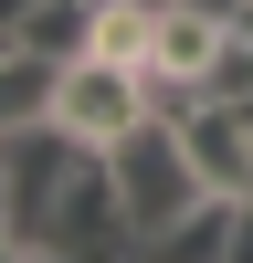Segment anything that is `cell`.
I'll return each mask as SVG.
<instances>
[{"instance_id": "cell-1", "label": "cell", "mask_w": 253, "mask_h": 263, "mask_svg": "<svg viewBox=\"0 0 253 263\" xmlns=\"http://www.w3.org/2000/svg\"><path fill=\"white\" fill-rule=\"evenodd\" d=\"M105 179H116V200H127V221H137V242H158L169 221H190L201 200H222V190L190 168V137L169 116H148V126H127L116 147H105Z\"/></svg>"}, {"instance_id": "cell-2", "label": "cell", "mask_w": 253, "mask_h": 263, "mask_svg": "<svg viewBox=\"0 0 253 263\" xmlns=\"http://www.w3.org/2000/svg\"><path fill=\"white\" fill-rule=\"evenodd\" d=\"M84 158H95V147H84V137H63L53 116H42V126H21V137H0V168H11V232H21L32 253L53 242V221H63V200H74Z\"/></svg>"}, {"instance_id": "cell-3", "label": "cell", "mask_w": 253, "mask_h": 263, "mask_svg": "<svg viewBox=\"0 0 253 263\" xmlns=\"http://www.w3.org/2000/svg\"><path fill=\"white\" fill-rule=\"evenodd\" d=\"M53 126H63V137H84V147H116L127 126H148V74H127V63H105V53L63 63Z\"/></svg>"}, {"instance_id": "cell-4", "label": "cell", "mask_w": 253, "mask_h": 263, "mask_svg": "<svg viewBox=\"0 0 253 263\" xmlns=\"http://www.w3.org/2000/svg\"><path fill=\"white\" fill-rule=\"evenodd\" d=\"M179 137H190V168L222 200H253V105H190Z\"/></svg>"}, {"instance_id": "cell-5", "label": "cell", "mask_w": 253, "mask_h": 263, "mask_svg": "<svg viewBox=\"0 0 253 263\" xmlns=\"http://www.w3.org/2000/svg\"><path fill=\"white\" fill-rule=\"evenodd\" d=\"M243 211L253 200H201L190 221H169L158 242H137L148 263H232V242H243Z\"/></svg>"}, {"instance_id": "cell-6", "label": "cell", "mask_w": 253, "mask_h": 263, "mask_svg": "<svg viewBox=\"0 0 253 263\" xmlns=\"http://www.w3.org/2000/svg\"><path fill=\"white\" fill-rule=\"evenodd\" d=\"M53 95H63V63L32 53V42H11V53H0V137L42 126V116H53Z\"/></svg>"}, {"instance_id": "cell-7", "label": "cell", "mask_w": 253, "mask_h": 263, "mask_svg": "<svg viewBox=\"0 0 253 263\" xmlns=\"http://www.w3.org/2000/svg\"><path fill=\"white\" fill-rule=\"evenodd\" d=\"M222 32H232V21L190 11V0H169V11H158V53H148V74H190V84H201L211 53H222ZM201 95H211V84H201Z\"/></svg>"}, {"instance_id": "cell-8", "label": "cell", "mask_w": 253, "mask_h": 263, "mask_svg": "<svg viewBox=\"0 0 253 263\" xmlns=\"http://www.w3.org/2000/svg\"><path fill=\"white\" fill-rule=\"evenodd\" d=\"M158 11H169V0H95V32H84V53L127 63V74H148V53H158Z\"/></svg>"}, {"instance_id": "cell-9", "label": "cell", "mask_w": 253, "mask_h": 263, "mask_svg": "<svg viewBox=\"0 0 253 263\" xmlns=\"http://www.w3.org/2000/svg\"><path fill=\"white\" fill-rule=\"evenodd\" d=\"M211 105H253V21H232L222 32V53H211Z\"/></svg>"}, {"instance_id": "cell-10", "label": "cell", "mask_w": 253, "mask_h": 263, "mask_svg": "<svg viewBox=\"0 0 253 263\" xmlns=\"http://www.w3.org/2000/svg\"><path fill=\"white\" fill-rule=\"evenodd\" d=\"M32 11H42V0H0V42H21V32H32Z\"/></svg>"}, {"instance_id": "cell-11", "label": "cell", "mask_w": 253, "mask_h": 263, "mask_svg": "<svg viewBox=\"0 0 253 263\" xmlns=\"http://www.w3.org/2000/svg\"><path fill=\"white\" fill-rule=\"evenodd\" d=\"M0 263H32V242H21V232H0Z\"/></svg>"}, {"instance_id": "cell-12", "label": "cell", "mask_w": 253, "mask_h": 263, "mask_svg": "<svg viewBox=\"0 0 253 263\" xmlns=\"http://www.w3.org/2000/svg\"><path fill=\"white\" fill-rule=\"evenodd\" d=\"M232 263H253V211H243V242H232Z\"/></svg>"}, {"instance_id": "cell-13", "label": "cell", "mask_w": 253, "mask_h": 263, "mask_svg": "<svg viewBox=\"0 0 253 263\" xmlns=\"http://www.w3.org/2000/svg\"><path fill=\"white\" fill-rule=\"evenodd\" d=\"M0 232H11V168H0Z\"/></svg>"}, {"instance_id": "cell-14", "label": "cell", "mask_w": 253, "mask_h": 263, "mask_svg": "<svg viewBox=\"0 0 253 263\" xmlns=\"http://www.w3.org/2000/svg\"><path fill=\"white\" fill-rule=\"evenodd\" d=\"M0 53H11V42H0Z\"/></svg>"}]
</instances>
